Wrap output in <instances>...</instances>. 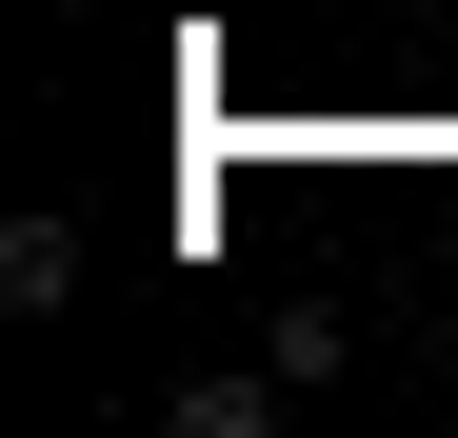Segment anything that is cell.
Listing matches in <instances>:
<instances>
[{
	"label": "cell",
	"mask_w": 458,
	"mask_h": 438,
	"mask_svg": "<svg viewBox=\"0 0 458 438\" xmlns=\"http://www.w3.org/2000/svg\"><path fill=\"white\" fill-rule=\"evenodd\" d=\"M299 379H259V358H219V379H180V438H279Z\"/></svg>",
	"instance_id": "cell-2"
},
{
	"label": "cell",
	"mask_w": 458,
	"mask_h": 438,
	"mask_svg": "<svg viewBox=\"0 0 458 438\" xmlns=\"http://www.w3.org/2000/svg\"><path fill=\"white\" fill-rule=\"evenodd\" d=\"M0 299H21V319L81 299V219H0Z\"/></svg>",
	"instance_id": "cell-1"
}]
</instances>
